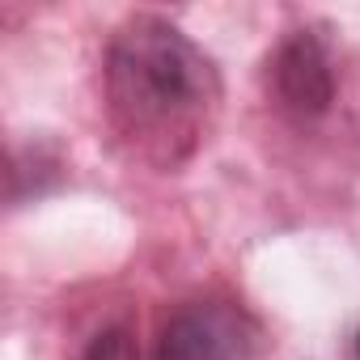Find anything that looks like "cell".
<instances>
[{
    "instance_id": "obj_5",
    "label": "cell",
    "mask_w": 360,
    "mask_h": 360,
    "mask_svg": "<svg viewBox=\"0 0 360 360\" xmlns=\"http://www.w3.org/2000/svg\"><path fill=\"white\" fill-rule=\"evenodd\" d=\"M352 360H360V330L352 335Z\"/></svg>"
},
{
    "instance_id": "obj_2",
    "label": "cell",
    "mask_w": 360,
    "mask_h": 360,
    "mask_svg": "<svg viewBox=\"0 0 360 360\" xmlns=\"http://www.w3.org/2000/svg\"><path fill=\"white\" fill-rule=\"evenodd\" d=\"M153 360H259V322L225 297L187 301L161 322Z\"/></svg>"
},
{
    "instance_id": "obj_3",
    "label": "cell",
    "mask_w": 360,
    "mask_h": 360,
    "mask_svg": "<svg viewBox=\"0 0 360 360\" xmlns=\"http://www.w3.org/2000/svg\"><path fill=\"white\" fill-rule=\"evenodd\" d=\"M267 89L271 102L292 119V123H314L335 106L339 77L330 47L314 30H292L276 43L267 60Z\"/></svg>"
},
{
    "instance_id": "obj_4",
    "label": "cell",
    "mask_w": 360,
    "mask_h": 360,
    "mask_svg": "<svg viewBox=\"0 0 360 360\" xmlns=\"http://www.w3.org/2000/svg\"><path fill=\"white\" fill-rule=\"evenodd\" d=\"M81 360H140V339L127 322H110L89 339Z\"/></svg>"
},
{
    "instance_id": "obj_1",
    "label": "cell",
    "mask_w": 360,
    "mask_h": 360,
    "mask_svg": "<svg viewBox=\"0 0 360 360\" xmlns=\"http://www.w3.org/2000/svg\"><path fill=\"white\" fill-rule=\"evenodd\" d=\"M102 81L110 127L161 169L200 148L221 102L217 64L157 13H136L110 34Z\"/></svg>"
}]
</instances>
